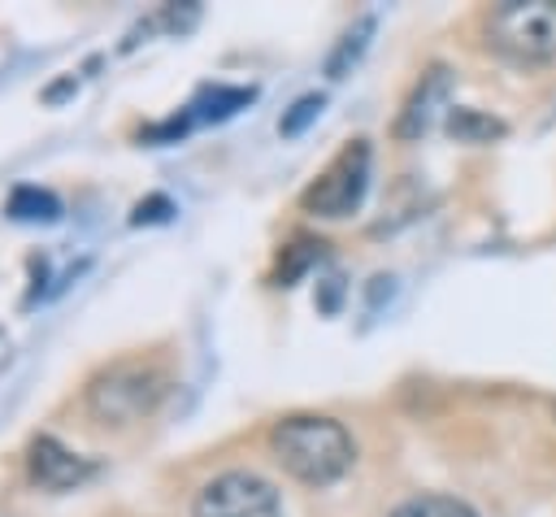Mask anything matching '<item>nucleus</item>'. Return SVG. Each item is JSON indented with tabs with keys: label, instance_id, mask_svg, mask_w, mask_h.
<instances>
[{
	"label": "nucleus",
	"instance_id": "nucleus-1",
	"mask_svg": "<svg viewBox=\"0 0 556 517\" xmlns=\"http://www.w3.org/2000/svg\"><path fill=\"white\" fill-rule=\"evenodd\" d=\"M269 447H274L278 465L304 487H330L356 461V443H352L348 426L326 413H291V417L274 421Z\"/></svg>",
	"mask_w": 556,
	"mask_h": 517
},
{
	"label": "nucleus",
	"instance_id": "nucleus-2",
	"mask_svg": "<svg viewBox=\"0 0 556 517\" xmlns=\"http://www.w3.org/2000/svg\"><path fill=\"white\" fill-rule=\"evenodd\" d=\"M491 48L513 65L556 61V0H504L486 17Z\"/></svg>",
	"mask_w": 556,
	"mask_h": 517
},
{
	"label": "nucleus",
	"instance_id": "nucleus-3",
	"mask_svg": "<svg viewBox=\"0 0 556 517\" xmlns=\"http://www.w3.org/2000/svg\"><path fill=\"white\" fill-rule=\"evenodd\" d=\"M191 517H282V500L269 478L252 469H226L195 491Z\"/></svg>",
	"mask_w": 556,
	"mask_h": 517
},
{
	"label": "nucleus",
	"instance_id": "nucleus-4",
	"mask_svg": "<svg viewBox=\"0 0 556 517\" xmlns=\"http://www.w3.org/2000/svg\"><path fill=\"white\" fill-rule=\"evenodd\" d=\"M156 395H161L156 369H148V365H117V369L100 374L87 387V408H91L96 421L122 426V421L143 417L156 404Z\"/></svg>",
	"mask_w": 556,
	"mask_h": 517
},
{
	"label": "nucleus",
	"instance_id": "nucleus-5",
	"mask_svg": "<svg viewBox=\"0 0 556 517\" xmlns=\"http://www.w3.org/2000/svg\"><path fill=\"white\" fill-rule=\"evenodd\" d=\"M365 191H369V143L352 139L326 165V174L304 191V209L317 213V217H348V213L361 209Z\"/></svg>",
	"mask_w": 556,
	"mask_h": 517
},
{
	"label": "nucleus",
	"instance_id": "nucleus-6",
	"mask_svg": "<svg viewBox=\"0 0 556 517\" xmlns=\"http://www.w3.org/2000/svg\"><path fill=\"white\" fill-rule=\"evenodd\" d=\"M256 100V87H226V83H208V87H200L195 96H191V104L182 109V113H174L169 122H161V126H148L143 130V139H152V143H174V139H182L191 126H208V122H226V117H235L239 109H248Z\"/></svg>",
	"mask_w": 556,
	"mask_h": 517
},
{
	"label": "nucleus",
	"instance_id": "nucleus-7",
	"mask_svg": "<svg viewBox=\"0 0 556 517\" xmlns=\"http://www.w3.org/2000/svg\"><path fill=\"white\" fill-rule=\"evenodd\" d=\"M91 461L87 456H78V452H70L61 439H52V434H39V439H30V447H26V474H30V482L39 487V491H74V487H83L87 478H91Z\"/></svg>",
	"mask_w": 556,
	"mask_h": 517
},
{
	"label": "nucleus",
	"instance_id": "nucleus-8",
	"mask_svg": "<svg viewBox=\"0 0 556 517\" xmlns=\"http://www.w3.org/2000/svg\"><path fill=\"white\" fill-rule=\"evenodd\" d=\"M447 96H452V70H447V65H430V70L421 74V83L413 87V96L404 100V109H400L395 139H404V143L421 139V135L434 126V117H439L443 109H452Z\"/></svg>",
	"mask_w": 556,
	"mask_h": 517
},
{
	"label": "nucleus",
	"instance_id": "nucleus-9",
	"mask_svg": "<svg viewBox=\"0 0 556 517\" xmlns=\"http://www.w3.org/2000/svg\"><path fill=\"white\" fill-rule=\"evenodd\" d=\"M4 217L13 222H26V226H48L61 217V200L48 191V187H35V182H22L9 191L4 200Z\"/></svg>",
	"mask_w": 556,
	"mask_h": 517
},
{
	"label": "nucleus",
	"instance_id": "nucleus-10",
	"mask_svg": "<svg viewBox=\"0 0 556 517\" xmlns=\"http://www.w3.org/2000/svg\"><path fill=\"white\" fill-rule=\"evenodd\" d=\"M504 122L500 117H491V113H478V109H447V135L456 139V143H495V139H504Z\"/></svg>",
	"mask_w": 556,
	"mask_h": 517
},
{
	"label": "nucleus",
	"instance_id": "nucleus-11",
	"mask_svg": "<svg viewBox=\"0 0 556 517\" xmlns=\"http://www.w3.org/2000/svg\"><path fill=\"white\" fill-rule=\"evenodd\" d=\"M374 26H378V22H374V13H365V17H356V22L343 30V39L334 43V52L326 56V74H330V78H343V74H348V70H352V65L365 56Z\"/></svg>",
	"mask_w": 556,
	"mask_h": 517
},
{
	"label": "nucleus",
	"instance_id": "nucleus-12",
	"mask_svg": "<svg viewBox=\"0 0 556 517\" xmlns=\"http://www.w3.org/2000/svg\"><path fill=\"white\" fill-rule=\"evenodd\" d=\"M391 517H478V513H473V504H465L460 495L426 491V495H413V500L395 504Z\"/></svg>",
	"mask_w": 556,
	"mask_h": 517
},
{
	"label": "nucleus",
	"instance_id": "nucleus-13",
	"mask_svg": "<svg viewBox=\"0 0 556 517\" xmlns=\"http://www.w3.org/2000/svg\"><path fill=\"white\" fill-rule=\"evenodd\" d=\"M321 109H326V96H321V91H304V96H295L291 109L278 117V135H282V139H300V135L321 117Z\"/></svg>",
	"mask_w": 556,
	"mask_h": 517
},
{
	"label": "nucleus",
	"instance_id": "nucleus-14",
	"mask_svg": "<svg viewBox=\"0 0 556 517\" xmlns=\"http://www.w3.org/2000/svg\"><path fill=\"white\" fill-rule=\"evenodd\" d=\"M174 213H178V204L169 196H148V200L135 204L130 226H161V222H174Z\"/></svg>",
	"mask_w": 556,
	"mask_h": 517
}]
</instances>
